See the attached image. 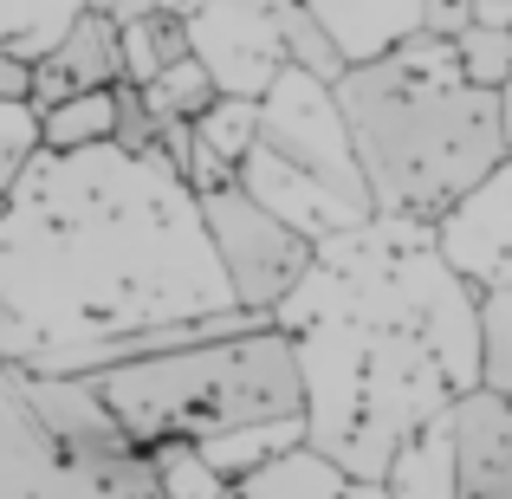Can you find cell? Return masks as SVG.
<instances>
[{
    "label": "cell",
    "instance_id": "cell-24",
    "mask_svg": "<svg viewBox=\"0 0 512 499\" xmlns=\"http://www.w3.org/2000/svg\"><path fill=\"white\" fill-rule=\"evenodd\" d=\"M201 7H208V0H163V13H182V20H195Z\"/></svg>",
    "mask_w": 512,
    "mask_h": 499
},
{
    "label": "cell",
    "instance_id": "cell-20",
    "mask_svg": "<svg viewBox=\"0 0 512 499\" xmlns=\"http://www.w3.org/2000/svg\"><path fill=\"white\" fill-rule=\"evenodd\" d=\"M156 480H163L169 499H227V480L208 467V454L188 448V441H169V448H150Z\"/></svg>",
    "mask_w": 512,
    "mask_h": 499
},
{
    "label": "cell",
    "instance_id": "cell-2",
    "mask_svg": "<svg viewBox=\"0 0 512 499\" xmlns=\"http://www.w3.org/2000/svg\"><path fill=\"white\" fill-rule=\"evenodd\" d=\"M376 221L441 227L487 175L506 169L500 91L467 85L454 39L409 33L331 85Z\"/></svg>",
    "mask_w": 512,
    "mask_h": 499
},
{
    "label": "cell",
    "instance_id": "cell-11",
    "mask_svg": "<svg viewBox=\"0 0 512 499\" xmlns=\"http://www.w3.org/2000/svg\"><path fill=\"white\" fill-rule=\"evenodd\" d=\"M383 487H389V499H454V435H448V415H435L428 428H415Z\"/></svg>",
    "mask_w": 512,
    "mask_h": 499
},
{
    "label": "cell",
    "instance_id": "cell-23",
    "mask_svg": "<svg viewBox=\"0 0 512 499\" xmlns=\"http://www.w3.org/2000/svg\"><path fill=\"white\" fill-rule=\"evenodd\" d=\"M500 124H506V163H512V85L500 91Z\"/></svg>",
    "mask_w": 512,
    "mask_h": 499
},
{
    "label": "cell",
    "instance_id": "cell-5",
    "mask_svg": "<svg viewBox=\"0 0 512 499\" xmlns=\"http://www.w3.org/2000/svg\"><path fill=\"white\" fill-rule=\"evenodd\" d=\"M195 208H201V227H208L214 266H221V279H227V299H234L240 312L279 318V305L312 279L318 240H305L292 221H279L247 182L214 188Z\"/></svg>",
    "mask_w": 512,
    "mask_h": 499
},
{
    "label": "cell",
    "instance_id": "cell-1",
    "mask_svg": "<svg viewBox=\"0 0 512 499\" xmlns=\"http://www.w3.org/2000/svg\"><path fill=\"white\" fill-rule=\"evenodd\" d=\"M474 312L435 227L370 214L325 240L312 279L279 305L305 370V448L383 487L415 428L480 389Z\"/></svg>",
    "mask_w": 512,
    "mask_h": 499
},
{
    "label": "cell",
    "instance_id": "cell-13",
    "mask_svg": "<svg viewBox=\"0 0 512 499\" xmlns=\"http://www.w3.org/2000/svg\"><path fill=\"white\" fill-rule=\"evenodd\" d=\"M279 46H286V65L305 78H318V85H338V78L350 72L344 46L331 39V26L318 20L305 0H286V13H279Z\"/></svg>",
    "mask_w": 512,
    "mask_h": 499
},
{
    "label": "cell",
    "instance_id": "cell-19",
    "mask_svg": "<svg viewBox=\"0 0 512 499\" xmlns=\"http://www.w3.org/2000/svg\"><path fill=\"white\" fill-rule=\"evenodd\" d=\"M111 104H117V124H111V150L130 156V163H156L163 156V117L150 111L143 85H111Z\"/></svg>",
    "mask_w": 512,
    "mask_h": 499
},
{
    "label": "cell",
    "instance_id": "cell-8",
    "mask_svg": "<svg viewBox=\"0 0 512 499\" xmlns=\"http://www.w3.org/2000/svg\"><path fill=\"white\" fill-rule=\"evenodd\" d=\"M435 247H441V260L467 279L474 299L493 292V286H512V163L500 175H487V182L435 227Z\"/></svg>",
    "mask_w": 512,
    "mask_h": 499
},
{
    "label": "cell",
    "instance_id": "cell-15",
    "mask_svg": "<svg viewBox=\"0 0 512 499\" xmlns=\"http://www.w3.org/2000/svg\"><path fill=\"white\" fill-rule=\"evenodd\" d=\"M143 98H150V111L163 117V124H195V117L214 111L221 85H214V72L201 59H182V65H163V72L143 85Z\"/></svg>",
    "mask_w": 512,
    "mask_h": 499
},
{
    "label": "cell",
    "instance_id": "cell-16",
    "mask_svg": "<svg viewBox=\"0 0 512 499\" xmlns=\"http://www.w3.org/2000/svg\"><path fill=\"white\" fill-rule=\"evenodd\" d=\"M195 137L221 156L227 169H247V156L260 150V98H234L221 91L208 117H195Z\"/></svg>",
    "mask_w": 512,
    "mask_h": 499
},
{
    "label": "cell",
    "instance_id": "cell-6",
    "mask_svg": "<svg viewBox=\"0 0 512 499\" xmlns=\"http://www.w3.org/2000/svg\"><path fill=\"white\" fill-rule=\"evenodd\" d=\"M260 156H273L279 169H292L299 182H312L318 195H331L338 208L357 214V221L376 214L370 188H363V169H357V156H350V130L338 117L331 85L292 72V65L260 98Z\"/></svg>",
    "mask_w": 512,
    "mask_h": 499
},
{
    "label": "cell",
    "instance_id": "cell-14",
    "mask_svg": "<svg viewBox=\"0 0 512 499\" xmlns=\"http://www.w3.org/2000/svg\"><path fill=\"white\" fill-rule=\"evenodd\" d=\"M195 59V33H188L182 13H150V20L124 26V78L130 85H150L163 65Z\"/></svg>",
    "mask_w": 512,
    "mask_h": 499
},
{
    "label": "cell",
    "instance_id": "cell-4",
    "mask_svg": "<svg viewBox=\"0 0 512 499\" xmlns=\"http://www.w3.org/2000/svg\"><path fill=\"white\" fill-rule=\"evenodd\" d=\"M0 499H169L150 454H85L46 428L33 370L0 357Z\"/></svg>",
    "mask_w": 512,
    "mask_h": 499
},
{
    "label": "cell",
    "instance_id": "cell-9",
    "mask_svg": "<svg viewBox=\"0 0 512 499\" xmlns=\"http://www.w3.org/2000/svg\"><path fill=\"white\" fill-rule=\"evenodd\" d=\"M454 499H512V396L467 389L448 409Z\"/></svg>",
    "mask_w": 512,
    "mask_h": 499
},
{
    "label": "cell",
    "instance_id": "cell-10",
    "mask_svg": "<svg viewBox=\"0 0 512 499\" xmlns=\"http://www.w3.org/2000/svg\"><path fill=\"white\" fill-rule=\"evenodd\" d=\"M39 65H52L72 91H111V85H124V26H111L104 13L85 7V13H72V26L59 33V46Z\"/></svg>",
    "mask_w": 512,
    "mask_h": 499
},
{
    "label": "cell",
    "instance_id": "cell-21",
    "mask_svg": "<svg viewBox=\"0 0 512 499\" xmlns=\"http://www.w3.org/2000/svg\"><path fill=\"white\" fill-rule=\"evenodd\" d=\"M46 150V137H39V111L33 104H0V195L13 201V188H20V175L33 169V156Z\"/></svg>",
    "mask_w": 512,
    "mask_h": 499
},
{
    "label": "cell",
    "instance_id": "cell-12",
    "mask_svg": "<svg viewBox=\"0 0 512 499\" xmlns=\"http://www.w3.org/2000/svg\"><path fill=\"white\" fill-rule=\"evenodd\" d=\"M111 124H117L111 91H78L59 111L39 117V137H46V156H91V150H111Z\"/></svg>",
    "mask_w": 512,
    "mask_h": 499
},
{
    "label": "cell",
    "instance_id": "cell-17",
    "mask_svg": "<svg viewBox=\"0 0 512 499\" xmlns=\"http://www.w3.org/2000/svg\"><path fill=\"white\" fill-rule=\"evenodd\" d=\"M474 337H480V389L512 396V286L480 292Z\"/></svg>",
    "mask_w": 512,
    "mask_h": 499
},
{
    "label": "cell",
    "instance_id": "cell-18",
    "mask_svg": "<svg viewBox=\"0 0 512 499\" xmlns=\"http://www.w3.org/2000/svg\"><path fill=\"white\" fill-rule=\"evenodd\" d=\"M454 59H461L467 85L506 91L512 85V26H474L467 20L461 33H454Z\"/></svg>",
    "mask_w": 512,
    "mask_h": 499
},
{
    "label": "cell",
    "instance_id": "cell-7",
    "mask_svg": "<svg viewBox=\"0 0 512 499\" xmlns=\"http://www.w3.org/2000/svg\"><path fill=\"white\" fill-rule=\"evenodd\" d=\"M279 13H286V0H208L188 20L195 59L214 72L221 91H234V98H266L273 91V78L286 72Z\"/></svg>",
    "mask_w": 512,
    "mask_h": 499
},
{
    "label": "cell",
    "instance_id": "cell-22",
    "mask_svg": "<svg viewBox=\"0 0 512 499\" xmlns=\"http://www.w3.org/2000/svg\"><path fill=\"white\" fill-rule=\"evenodd\" d=\"M0 104H33V59H20L7 39H0Z\"/></svg>",
    "mask_w": 512,
    "mask_h": 499
},
{
    "label": "cell",
    "instance_id": "cell-3",
    "mask_svg": "<svg viewBox=\"0 0 512 499\" xmlns=\"http://www.w3.org/2000/svg\"><path fill=\"white\" fill-rule=\"evenodd\" d=\"M78 376L143 454L169 448V441L208 448V441L253 435V428H305L299 344L279 331V318L240 337L163 350V357L98 363V370Z\"/></svg>",
    "mask_w": 512,
    "mask_h": 499
}]
</instances>
